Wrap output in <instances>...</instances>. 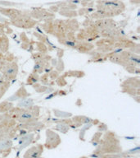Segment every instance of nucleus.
<instances>
[{
	"instance_id": "1",
	"label": "nucleus",
	"mask_w": 140,
	"mask_h": 158,
	"mask_svg": "<svg viewBox=\"0 0 140 158\" xmlns=\"http://www.w3.org/2000/svg\"><path fill=\"white\" fill-rule=\"evenodd\" d=\"M17 73V64H11L7 65L4 70V75L7 79L14 78Z\"/></svg>"
},
{
	"instance_id": "2",
	"label": "nucleus",
	"mask_w": 140,
	"mask_h": 158,
	"mask_svg": "<svg viewBox=\"0 0 140 158\" xmlns=\"http://www.w3.org/2000/svg\"><path fill=\"white\" fill-rule=\"evenodd\" d=\"M40 152H41V149H40V147H34V148H30L29 150H28L25 155V158H38L40 155Z\"/></svg>"
}]
</instances>
